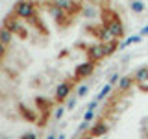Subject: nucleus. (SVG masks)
<instances>
[{
    "mask_svg": "<svg viewBox=\"0 0 148 139\" xmlns=\"http://www.w3.org/2000/svg\"><path fill=\"white\" fill-rule=\"evenodd\" d=\"M109 34L115 35V37L120 35V24H119V21H113V22L109 24Z\"/></svg>",
    "mask_w": 148,
    "mask_h": 139,
    "instance_id": "f03ea898",
    "label": "nucleus"
},
{
    "mask_svg": "<svg viewBox=\"0 0 148 139\" xmlns=\"http://www.w3.org/2000/svg\"><path fill=\"white\" fill-rule=\"evenodd\" d=\"M17 13H18L21 17H28V15L32 13V6H30L28 2H21V4L17 6Z\"/></svg>",
    "mask_w": 148,
    "mask_h": 139,
    "instance_id": "f257e3e1",
    "label": "nucleus"
},
{
    "mask_svg": "<svg viewBox=\"0 0 148 139\" xmlns=\"http://www.w3.org/2000/svg\"><path fill=\"white\" fill-rule=\"evenodd\" d=\"M87 72H91V63H85L83 67L78 71V76H82V74H87Z\"/></svg>",
    "mask_w": 148,
    "mask_h": 139,
    "instance_id": "20e7f679",
    "label": "nucleus"
},
{
    "mask_svg": "<svg viewBox=\"0 0 148 139\" xmlns=\"http://www.w3.org/2000/svg\"><path fill=\"white\" fill-rule=\"evenodd\" d=\"M69 89H71V85H69V83H67V85H61V87L58 89L59 96H65V95H67V91H69Z\"/></svg>",
    "mask_w": 148,
    "mask_h": 139,
    "instance_id": "39448f33",
    "label": "nucleus"
},
{
    "mask_svg": "<svg viewBox=\"0 0 148 139\" xmlns=\"http://www.w3.org/2000/svg\"><path fill=\"white\" fill-rule=\"evenodd\" d=\"M9 37H11V35H9V30H2V32H0V41H2V43H8Z\"/></svg>",
    "mask_w": 148,
    "mask_h": 139,
    "instance_id": "7ed1b4c3",
    "label": "nucleus"
},
{
    "mask_svg": "<svg viewBox=\"0 0 148 139\" xmlns=\"http://www.w3.org/2000/svg\"><path fill=\"white\" fill-rule=\"evenodd\" d=\"M2 45H4V43H2V41H0V54H2Z\"/></svg>",
    "mask_w": 148,
    "mask_h": 139,
    "instance_id": "423d86ee",
    "label": "nucleus"
}]
</instances>
